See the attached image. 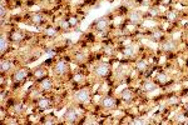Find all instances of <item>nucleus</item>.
<instances>
[{"label":"nucleus","mask_w":188,"mask_h":125,"mask_svg":"<svg viewBox=\"0 0 188 125\" xmlns=\"http://www.w3.org/2000/svg\"><path fill=\"white\" fill-rule=\"evenodd\" d=\"M162 48H163V50H166V51H173L175 49V44L172 40H167L166 43H163Z\"/></svg>","instance_id":"nucleus-11"},{"label":"nucleus","mask_w":188,"mask_h":125,"mask_svg":"<svg viewBox=\"0 0 188 125\" xmlns=\"http://www.w3.org/2000/svg\"><path fill=\"white\" fill-rule=\"evenodd\" d=\"M74 99L78 103H87L90 99V93H89V90H87V89H80V90H78L75 93Z\"/></svg>","instance_id":"nucleus-1"},{"label":"nucleus","mask_w":188,"mask_h":125,"mask_svg":"<svg viewBox=\"0 0 188 125\" xmlns=\"http://www.w3.org/2000/svg\"><path fill=\"white\" fill-rule=\"evenodd\" d=\"M68 70H69V65L63 60L58 61L55 64V67H54V71H55L57 75H64V74L68 73Z\"/></svg>","instance_id":"nucleus-3"},{"label":"nucleus","mask_w":188,"mask_h":125,"mask_svg":"<svg viewBox=\"0 0 188 125\" xmlns=\"http://www.w3.org/2000/svg\"><path fill=\"white\" fill-rule=\"evenodd\" d=\"M40 86H41V89H43V90H50L52 86H53V83H52L50 79L44 78V79L40 80Z\"/></svg>","instance_id":"nucleus-8"},{"label":"nucleus","mask_w":188,"mask_h":125,"mask_svg":"<svg viewBox=\"0 0 188 125\" xmlns=\"http://www.w3.org/2000/svg\"><path fill=\"white\" fill-rule=\"evenodd\" d=\"M34 76H35L36 79H39V80L44 79L45 76H46V70H45L44 68H39V69H36V70L34 71Z\"/></svg>","instance_id":"nucleus-10"},{"label":"nucleus","mask_w":188,"mask_h":125,"mask_svg":"<svg viewBox=\"0 0 188 125\" xmlns=\"http://www.w3.org/2000/svg\"><path fill=\"white\" fill-rule=\"evenodd\" d=\"M7 48H8V43H7V37L3 35L1 37V53L4 54L5 51H7Z\"/></svg>","instance_id":"nucleus-18"},{"label":"nucleus","mask_w":188,"mask_h":125,"mask_svg":"<svg viewBox=\"0 0 188 125\" xmlns=\"http://www.w3.org/2000/svg\"><path fill=\"white\" fill-rule=\"evenodd\" d=\"M4 15H5V8L3 5V7H1V18H4Z\"/></svg>","instance_id":"nucleus-24"},{"label":"nucleus","mask_w":188,"mask_h":125,"mask_svg":"<svg viewBox=\"0 0 188 125\" xmlns=\"http://www.w3.org/2000/svg\"><path fill=\"white\" fill-rule=\"evenodd\" d=\"M64 119L66 123H75L78 120V111L74 108H69L65 113Z\"/></svg>","instance_id":"nucleus-4"},{"label":"nucleus","mask_w":188,"mask_h":125,"mask_svg":"<svg viewBox=\"0 0 188 125\" xmlns=\"http://www.w3.org/2000/svg\"><path fill=\"white\" fill-rule=\"evenodd\" d=\"M102 104H103V106H104V108L111 109V108H113V106L116 105V102H114V99H113V98H111V96H105L104 99L102 100Z\"/></svg>","instance_id":"nucleus-7"},{"label":"nucleus","mask_w":188,"mask_h":125,"mask_svg":"<svg viewBox=\"0 0 188 125\" xmlns=\"http://www.w3.org/2000/svg\"><path fill=\"white\" fill-rule=\"evenodd\" d=\"M70 24H72V25H74V24H75V19H74V18H73V19H70Z\"/></svg>","instance_id":"nucleus-26"},{"label":"nucleus","mask_w":188,"mask_h":125,"mask_svg":"<svg viewBox=\"0 0 188 125\" xmlns=\"http://www.w3.org/2000/svg\"><path fill=\"white\" fill-rule=\"evenodd\" d=\"M28 76V71H27V69H19V70H16L15 73H14V75H13V80L14 81H23L24 79H25Z\"/></svg>","instance_id":"nucleus-6"},{"label":"nucleus","mask_w":188,"mask_h":125,"mask_svg":"<svg viewBox=\"0 0 188 125\" xmlns=\"http://www.w3.org/2000/svg\"><path fill=\"white\" fill-rule=\"evenodd\" d=\"M23 38H24V34L20 30L13 31V33H11V37H10V39L13 41H20V40H23Z\"/></svg>","instance_id":"nucleus-14"},{"label":"nucleus","mask_w":188,"mask_h":125,"mask_svg":"<svg viewBox=\"0 0 188 125\" xmlns=\"http://www.w3.org/2000/svg\"><path fill=\"white\" fill-rule=\"evenodd\" d=\"M108 25H109V20L107 19V18H100V19H98L94 23V28L99 31H104L108 28Z\"/></svg>","instance_id":"nucleus-5"},{"label":"nucleus","mask_w":188,"mask_h":125,"mask_svg":"<svg viewBox=\"0 0 188 125\" xmlns=\"http://www.w3.org/2000/svg\"><path fill=\"white\" fill-rule=\"evenodd\" d=\"M145 68H147V64H145V61H143V60L138 61V64H137V69H138L139 71L145 70Z\"/></svg>","instance_id":"nucleus-19"},{"label":"nucleus","mask_w":188,"mask_h":125,"mask_svg":"<svg viewBox=\"0 0 188 125\" xmlns=\"http://www.w3.org/2000/svg\"><path fill=\"white\" fill-rule=\"evenodd\" d=\"M75 59H77V61H78V63H83L84 60H86V55L82 54V53H79V54H77Z\"/></svg>","instance_id":"nucleus-22"},{"label":"nucleus","mask_w":188,"mask_h":125,"mask_svg":"<svg viewBox=\"0 0 188 125\" xmlns=\"http://www.w3.org/2000/svg\"><path fill=\"white\" fill-rule=\"evenodd\" d=\"M169 18H171V19H172V20H174V18H175V15H174L173 13H171V14H169Z\"/></svg>","instance_id":"nucleus-25"},{"label":"nucleus","mask_w":188,"mask_h":125,"mask_svg":"<svg viewBox=\"0 0 188 125\" xmlns=\"http://www.w3.org/2000/svg\"><path fill=\"white\" fill-rule=\"evenodd\" d=\"M11 68H13V63H11L10 60H3L1 61V67H0L1 73H7V71L11 70Z\"/></svg>","instance_id":"nucleus-9"},{"label":"nucleus","mask_w":188,"mask_h":125,"mask_svg":"<svg viewBox=\"0 0 188 125\" xmlns=\"http://www.w3.org/2000/svg\"><path fill=\"white\" fill-rule=\"evenodd\" d=\"M94 71H95V75L100 76V78H105V76L109 74L111 69H109V65H108V64L102 63V64H98V65H97L95 69H94Z\"/></svg>","instance_id":"nucleus-2"},{"label":"nucleus","mask_w":188,"mask_h":125,"mask_svg":"<svg viewBox=\"0 0 188 125\" xmlns=\"http://www.w3.org/2000/svg\"><path fill=\"white\" fill-rule=\"evenodd\" d=\"M156 88H157L156 84L152 81H145L143 84V90L144 91H153V90H156Z\"/></svg>","instance_id":"nucleus-15"},{"label":"nucleus","mask_w":188,"mask_h":125,"mask_svg":"<svg viewBox=\"0 0 188 125\" xmlns=\"http://www.w3.org/2000/svg\"><path fill=\"white\" fill-rule=\"evenodd\" d=\"M122 98H123V100H125V102H130L132 98H133V94H132L130 90L125 89V90L122 93Z\"/></svg>","instance_id":"nucleus-16"},{"label":"nucleus","mask_w":188,"mask_h":125,"mask_svg":"<svg viewBox=\"0 0 188 125\" xmlns=\"http://www.w3.org/2000/svg\"><path fill=\"white\" fill-rule=\"evenodd\" d=\"M156 80H157V83H158L159 85H166L167 83H168V76H167L166 74L161 73V74H158V75H157Z\"/></svg>","instance_id":"nucleus-13"},{"label":"nucleus","mask_w":188,"mask_h":125,"mask_svg":"<svg viewBox=\"0 0 188 125\" xmlns=\"http://www.w3.org/2000/svg\"><path fill=\"white\" fill-rule=\"evenodd\" d=\"M38 106H39L40 109H45V108H48V106H49V100L45 99V98L39 99V100H38Z\"/></svg>","instance_id":"nucleus-17"},{"label":"nucleus","mask_w":188,"mask_h":125,"mask_svg":"<svg viewBox=\"0 0 188 125\" xmlns=\"http://www.w3.org/2000/svg\"><path fill=\"white\" fill-rule=\"evenodd\" d=\"M73 80L74 81H82L83 80V75H80V74H77V75H74V78H73Z\"/></svg>","instance_id":"nucleus-23"},{"label":"nucleus","mask_w":188,"mask_h":125,"mask_svg":"<svg viewBox=\"0 0 188 125\" xmlns=\"http://www.w3.org/2000/svg\"><path fill=\"white\" fill-rule=\"evenodd\" d=\"M41 21H43V16H41V15L35 14V15L33 16V23H34V24H40Z\"/></svg>","instance_id":"nucleus-20"},{"label":"nucleus","mask_w":188,"mask_h":125,"mask_svg":"<svg viewBox=\"0 0 188 125\" xmlns=\"http://www.w3.org/2000/svg\"><path fill=\"white\" fill-rule=\"evenodd\" d=\"M124 54L125 55H128V56H132V55H134V50H133V48H125L124 49Z\"/></svg>","instance_id":"nucleus-21"},{"label":"nucleus","mask_w":188,"mask_h":125,"mask_svg":"<svg viewBox=\"0 0 188 125\" xmlns=\"http://www.w3.org/2000/svg\"><path fill=\"white\" fill-rule=\"evenodd\" d=\"M141 19H142V14L139 13V11H132V13L129 14V20L133 21V23L141 21Z\"/></svg>","instance_id":"nucleus-12"}]
</instances>
